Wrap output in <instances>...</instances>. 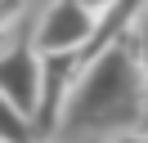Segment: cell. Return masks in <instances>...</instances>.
Listing matches in <instances>:
<instances>
[{"instance_id":"obj_5","label":"cell","mask_w":148,"mask_h":143,"mask_svg":"<svg viewBox=\"0 0 148 143\" xmlns=\"http://www.w3.org/2000/svg\"><path fill=\"white\" fill-rule=\"evenodd\" d=\"M0 143H40L32 130V116L23 107H14L5 94H0Z\"/></svg>"},{"instance_id":"obj_8","label":"cell","mask_w":148,"mask_h":143,"mask_svg":"<svg viewBox=\"0 0 148 143\" xmlns=\"http://www.w3.org/2000/svg\"><path fill=\"white\" fill-rule=\"evenodd\" d=\"M81 5L90 9V14H103V9H112V5H117V0H81Z\"/></svg>"},{"instance_id":"obj_9","label":"cell","mask_w":148,"mask_h":143,"mask_svg":"<svg viewBox=\"0 0 148 143\" xmlns=\"http://www.w3.org/2000/svg\"><path fill=\"white\" fill-rule=\"evenodd\" d=\"M135 125H139V130L148 134V98H144V107H139V121H135Z\"/></svg>"},{"instance_id":"obj_1","label":"cell","mask_w":148,"mask_h":143,"mask_svg":"<svg viewBox=\"0 0 148 143\" xmlns=\"http://www.w3.org/2000/svg\"><path fill=\"white\" fill-rule=\"evenodd\" d=\"M148 98L144 72L135 58V40L112 36L94 54H85L72 89L63 98L54 139H81V134H117L139 121V107Z\"/></svg>"},{"instance_id":"obj_2","label":"cell","mask_w":148,"mask_h":143,"mask_svg":"<svg viewBox=\"0 0 148 143\" xmlns=\"http://www.w3.org/2000/svg\"><path fill=\"white\" fill-rule=\"evenodd\" d=\"M85 54L81 49H45L40 54V80H36V107H32V130L36 139H54L58 130V112H63V98L72 89L76 72H81Z\"/></svg>"},{"instance_id":"obj_4","label":"cell","mask_w":148,"mask_h":143,"mask_svg":"<svg viewBox=\"0 0 148 143\" xmlns=\"http://www.w3.org/2000/svg\"><path fill=\"white\" fill-rule=\"evenodd\" d=\"M36 80H40V54L32 49V40L0 49V94L14 107H23L27 116L36 107Z\"/></svg>"},{"instance_id":"obj_7","label":"cell","mask_w":148,"mask_h":143,"mask_svg":"<svg viewBox=\"0 0 148 143\" xmlns=\"http://www.w3.org/2000/svg\"><path fill=\"white\" fill-rule=\"evenodd\" d=\"M108 143H148V134H144V130H117Z\"/></svg>"},{"instance_id":"obj_6","label":"cell","mask_w":148,"mask_h":143,"mask_svg":"<svg viewBox=\"0 0 148 143\" xmlns=\"http://www.w3.org/2000/svg\"><path fill=\"white\" fill-rule=\"evenodd\" d=\"M135 58L144 72V85H148V0H139V14H135Z\"/></svg>"},{"instance_id":"obj_3","label":"cell","mask_w":148,"mask_h":143,"mask_svg":"<svg viewBox=\"0 0 148 143\" xmlns=\"http://www.w3.org/2000/svg\"><path fill=\"white\" fill-rule=\"evenodd\" d=\"M94 22H99V14H90L81 0H54V5H45L36 31H32V49L36 54H45V49H81L94 36Z\"/></svg>"}]
</instances>
